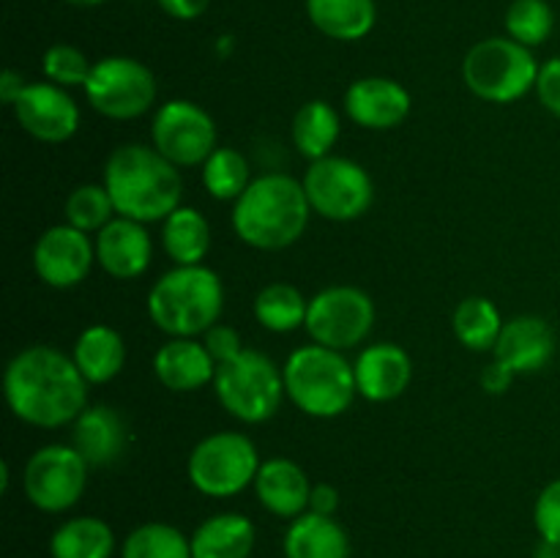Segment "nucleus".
Here are the masks:
<instances>
[{
  "mask_svg": "<svg viewBox=\"0 0 560 558\" xmlns=\"http://www.w3.org/2000/svg\"><path fill=\"white\" fill-rule=\"evenodd\" d=\"M88 386L71 353L55 345H27L3 370V397L11 414L38 430L74 425L88 408Z\"/></svg>",
  "mask_w": 560,
  "mask_h": 558,
  "instance_id": "f257e3e1",
  "label": "nucleus"
},
{
  "mask_svg": "<svg viewBox=\"0 0 560 558\" xmlns=\"http://www.w3.org/2000/svg\"><path fill=\"white\" fill-rule=\"evenodd\" d=\"M102 184L113 197L115 213L142 224L164 222L184 197L180 170L142 142H124L109 153Z\"/></svg>",
  "mask_w": 560,
  "mask_h": 558,
  "instance_id": "f03ea898",
  "label": "nucleus"
},
{
  "mask_svg": "<svg viewBox=\"0 0 560 558\" xmlns=\"http://www.w3.org/2000/svg\"><path fill=\"white\" fill-rule=\"evenodd\" d=\"M312 206L301 181L284 173L252 178L244 195L233 202L235 235L260 252H282L293 246L310 228Z\"/></svg>",
  "mask_w": 560,
  "mask_h": 558,
  "instance_id": "7ed1b4c3",
  "label": "nucleus"
},
{
  "mask_svg": "<svg viewBox=\"0 0 560 558\" xmlns=\"http://www.w3.org/2000/svg\"><path fill=\"white\" fill-rule=\"evenodd\" d=\"M224 284L213 268L173 266L148 293V317L167 337H202L222 321Z\"/></svg>",
  "mask_w": 560,
  "mask_h": 558,
  "instance_id": "20e7f679",
  "label": "nucleus"
},
{
  "mask_svg": "<svg viewBox=\"0 0 560 558\" xmlns=\"http://www.w3.org/2000/svg\"><path fill=\"white\" fill-rule=\"evenodd\" d=\"M282 372L288 399L312 419H337L359 394L353 364L342 350L304 345L288 356Z\"/></svg>",
  "mask_w": 560,
  "mask_h": 558,
  "instance_id": "39448f33",
  "label": "nucleus"
},
{
  "mask_svg": "<svg viewBox=\"0 0 560 558\" xmlns=\"http://www.w3.org/2000/svg\"><path fill=\"white\" fill-rule=\"evenodd\" d=\"M213 394L219 405L241 425H262L282 408L284 372L271 356L244 348L235 359L217 367Z\"/></svg>",
  "mask_w": 560,
  "mask_h": 558,
  "instance_id": "423d86ee",
  "label": "nucleus"
},
{
  "mask_svg": "<svg viewBox=\"0 0 560 558\" xmlns=\"http://www.w3.org/2000/svg\"><path fill=\"white\" fill-rule=\"evenodd\" d=\"M539 60L534 49L509 36L476 42L463 60V80L476 98L490 104H512L536 88Z\"/></svg>",
  "mask_w": 560,
  "mask_h": 558,
  "instance_id": "0eeeda50",
  "label": "nucleus"
},
{
  "mask_svg": "<svg viewBox=\"0 0 560 558\" xmlns=\"http://www.w3.org/2000/svg\"><path fill=\"white\" fill-rule=\"evenodd\" d=\"M262 457L244 432H211L195 443L186 460L191 487L208 498H233L255 485Z\"/></svg>",
  "mask_w": 560,
  "mask_h": 558,
  "instance_id": "6e6552de",
  "label": "nucleus"
},
{
  "mask_svg": "<svg viewBox=\"0 0 560 558\" xmlns=\"http://www.w3.org/2000/svg\"><path fill=\"white\" fill-rule=\"evenodd\" d=\"M312 213L328 222H353L361 219L375 202V181L348 156H326L310 162L301 178Z\"/></svg>",
  "mask_w": 560,
  "mask_h": 558,
  "instance_id": "1a4fd4ad",
  "label": "nucleus"
},
{
  "mask_svg": "<svg viewBox=\"0 0 560 558\" xmlns=\"http://www.w3.org/2000/svg\"><path fill=\"white\" fill-rule=\"evenodd\" d=\"M88 104L109 120H135L151 113L159 85L153 71L129 55H109L93 63L85 82Z\"/></svg>",
  "mask_w": 560,
  "mask_h": 558,
  "instance_id": "9d476101",
  "label": "nucleus"
},
{
  "mask_svg": "<svg viewBox=\"0 0 560 558\" xmlns=\"http://www.w3.org/2000/svg\"><path fill=\"white\" fill-rule=\"evenodd\" d=\"M375 317V301L366 290L353 284H331L310 299L304 328L315 345L345 353L370 339Z\"/></svg>",
  "mask_w": 560,
  "mask_h": 558,
  "instance_id": "9b49d317",
  "label": "nucleus"
},
{
  "mask_svg": "<svg viewBox=\"0 0 560 558\" xmlns=\"http://www.w3.org/2000/svg\"><path fill=\"white\" fill-rule=\"evenodd\" d=\"M88 470L91 465L71 443H47L27 457L22 490L38 512H69L85 496Z\"/></svg>",
  "mask_w": 560,
  "mask_h": 558,
  "instance_id": "f8f14e48",
  "label": "nucleus"
},
{
  "mask_svg": "<svg viewBox=\"0 0 560 558\" xmlns=\"http://www.w3.org/2000/svg\"><path fill=\"white\" fill-rule=\"evenodd\" d=\"M151 146L175 167H202L219 148L217 120L197 102L170 98L153 113Z\"/></svg>",
  "mask_w": 560,
  "mask_h": 558,
  "instance_id": "ddd939ff",
  "label": "nucleus"
},
{
  "mask_svg": "<svg viewBox=\"0 0 560 558\" xmlns=\"http://www.w3.org/2000/svg\"><path fill=\"white\" fill-rule=\"evenodd\" d=\"M96 263V241L71 224H52L33 244V271L47 288L71 290L85 282Z\"/></svg>",
  "mask_w": 560,
  "mask_h": 558,
  "instance_id": "4468645a",
  "label": "nucleus"
},
{
  "mask_svg": "<svg viewBox=\"0 0 560 558\" xmlns=\"http://www.w3.org/2000/svg\"><path fill=\"white\" fill-rule=\"evenodd\" d=\"M16 124L33 140L60 146L69 142L80 129V107L66 88L52 82H27L25 91L11 104Z\"/></svg>",
  "mask_w": 560,
  "mask_h": 558,
  "instance_id": "2eb2a0df",
  "label": "nucleus"
},
{
  "mask_svg": "<svg viewBox=\"0 0 560 558\" xmlns=\"http://www.w3.org/2000/svg\"><path fill=\"white\" fill-rule=\"evenodd\" d=\"M413 109L410 91L394 77H361L345 91V113L361 129L388 131Z\"/></svg>",
  "mask_w": 560,
  "mask_h": 558,
  "instance_id": "dca6fc26",
  "label": "nucleus"
},
{
  "mask_svg": "<svg viewBox=\"0 0 560 558\" xmlns=\"http://www.w3.org/2000/svg\"><path fill=\"white\" fill-rule=\"evenodd\" d=\"M355 388L370 403H392L408 392L413 381V359L397 342L366 345L353 361Z\"/></svg>",
  "mask_w": 560,
  "mask_h": 558,
  "instance_id": "f3484780",
  "label": "nucleus"
},
{
  "mask_svg": "<svg viewBox=\"0 0 560 558\" xmlns=\"http://www.w3.org/2000/svg\"><path fill=\"white\" fill-rule=\"evenodd\" d=\"M93 241H96V263L113 279L129 282L142 277L151 266L153 241L142 222L115 217L107 228L98 230Z\"/></svg>",
  "mask_w": 560,
  "mask_h": 558,
  "instance_id": "a211bd4d",
  "label": "nucleus"
},
{
  "mask_svg": "<svg viewBox=\"0 0 560 558\" xmlns=\"http://www.w3.org/2000/svg\"><path fill=\"white\" fill-rule=\"evenodd\" d=\"M556 356V332L539 315H514L503 323L492 359L517 375L545 370Z\"/></svg>",
  "mask_w": 560,
  "mask_h": 558,
  "instance_id": "6ab92c4d",
  "label": "nucleus"
},
{
  "mask_svg": "<svg viewBox=\"0 0 560 558\" xmlns=\"http://www.w3.org/2000/svg\"><path fill=\"white\" fill-rule=\"evenodd\" d=\"M217 361L200 337H170L153 356V375L175 394L200 392L213 386Z\"/></svg>",
  "mask_w": 560,
  "mask_h": 558,
  "instance_id": "aec40b11",
  "label": "nucleus"
},
{
  "mask_svg": "<svg viewBox=\"0 0 560 558\" xmlns=\"http://www.w3.org/2000/svg\"><path fill=\"white\" fill-rule=\"evenodd\" d=\"M252 487H255L257 501L266 512H271L273 518L295 520L310 512V498L315 485L295 460L268 457L262 460Z\"/></svg>",
  "mask_w": 560,
  "mask_h": 558,
  "instance_id": "412c9836",
  "label": "nucleus"
},
{
  "mask_svg": "<svg viewBox=\"0 0 560 558\" xmlns=\"http://www.w3.org/2000/svg\"><path fill=\"white\" fill-rule=\"evenodd\" d=\"M71 446L91 468L113 465L126 449V421L109 405H88L71 425Z\"/></svg>",
  "mask_w": 560,
  "mask_h": 558,
  "instance_id": "4be33fe9",
  "label": "nucleus"
},
{
  "mask_svg": "<svg viewBox=\"0 0 560 558\" xmlns=\"http://www.w3.org/2000/svg\"><path fill=\"white\" fill-rule=\"evenodd\" d=\"M284 558H350V536L337 518L304 512L284 531Z\"/></svg>",
  "mask_w": 560,
  "mask_h": 558,
  "instance_id": "5701e85b",
  "label": "nucleus"
},
{
  "mask_svg": "<svg viewBox=\"0 0 560 558\" xmlns=\"http://www.w3.org/2000/svg\"><path fill=\"white\" fill-rule=\"evenodd\" d=\"M71 359L91 386H102L124 372L126 342L113 326L93 323L80 332L74 348H71Z\"/></svg>",
  "mask_w": 560,
  "mask_h": 558,
  "instance_id": "b1692460",
  "label": "nucleus"
},
{
  "mask_svg": "<svg viewBox=\"0 0 560 558\" xmlns=\"http://www.w3.org/2000/svg\"><path fill=\"white\" fill-rule=\"evenodd\" d=\"M257 531L246 514L219 512L202 520L191 534V558H249Z\"/></svg>",
  "mask_w": 560,
  "mask_h": 558,
  "instance_id": "393cba45",
  "label": "nucleus"
},
{
  "mask_svg": "<svg viewBox=\"0 0 560 558\" xmlns=\"http://www.w3.org/2000/svg\"><path fill=\"white\" fill-rule=\"evenodd\" d=\"M306 16L334 42H361L377 22L375 0H306Z\"/></svg>",
  "mask_w": 560,
  "mask_h": 558,
  "instance_id": "a878e982",
  "label": "nucleus"
},
{
  "mask_svg": "<svg viewBox=\"0 0 560 558\" xmlns=\"http://www.w3.org/2000/svg\"><path fill=\"white\" fill-rule=\"evenodd\" d=\"M162 246L175 266H200L211 252V224L197 208L178 206L162 222Z\"/></svg>",
  "mask_w": 560,
  "mask_h": 558,
  "instance_id": "bb28decb",
  "label": "nucleus"
},
{
  "mask_svg": "<svg viewBox=\"0 0 560 558\" xmlns=\"http://www.w3.org/2000/svg\"><path fill=\"white\" fill-rule=\"evenodd\" d=\"M342 131V120H339L337 109L323 98H312V102L301 104L290 124V137H293L295 151L310 162L331 156L334 146Z\"/></svg>",
  "mask_w": 560,
  "mask_h": 558,
  "instance_id": "cd10ccee",
  "label": "nucleus"
},
{
  "mask_svg": "<svg viewBox=\"0 0 560 558\" xmlns=\"http://www.w3.org/2000/svg\"><path fill=\"white\" fill-rule=\"evenodd\" d=\"M115 531L107 520L80 514L55 528L49 539V556L52 558H113Z\"/></svg>",
  "mask_w": 560,
  "mask_h": 558,
  "instance_id": "c85d7f7f",
  "label": "nucleus"
},
{
  "mask_svg": "<svg viewBox=\"0 0 560 558\" xmlns=\"http://www.w3.org/2000/svg\"><path fill=\"white\" fill-rule=\"evenodd\" d=\"M503 323L506 321H503L501 310L487 295H468V299L459 301L452 315L454 337L474 353H487V350L492 353L495 350Z\"/></svg>",
  "mask_w": 560,
  "mask_h": 558,
  "instance_id": "c756f323",
  "label": "nucleus"
},
{
  "mask_svg": "<svg viewBox=\"0 0 560 558\" xmlns=\"http://www.w3.org/2000/svg\"><path fill=\"white\" fill-rule=\"evenodd\" d=\"M255 321L266 332L290 334L306 326V312H310V299L290 282H271L255 295Z\"/></svg>",
  "mask_w": 560,
  "mask_h": 558,
  "instance_id": "7c9ffc66",
  "label": "nucleus"
},
{
  "mask_svg": "<svg viewBox=\"0 0 560 558\" xmlns=\"http://www.w3.org/2000/svg\"><path fill=\"white\" fill-rule=\"evenodd\" d=\"M252 184L249 162L241 151L230 146H219L202 164V186L213 200L235 202Z\"/></svg>",
  "mask_w": 560,
  "mask_h": 558,
  "instance_id": "2f4dec72",
  "label": "nucleus"
},
{
  "mask_svg": "<svg viewBox=\"0 0 560 558\" xmlns=\"http://www.w3.org/2000/svg\"><path fill=\"white\" fill-rule=\"evenodd\" d=\"M120 558H191V536L170 523H142L120 545Z\"/></svg>",
  "mask_w": 560,
  "mask_h": 558,
  "instance_id": "473e14b6",
  "label": "nucleus"
},
{
  "mask_svg": "<svg viewBox=\"0 0 560 558\" xmlns=\"http://www.w3.org/2000/svg\"><path fill=\"white\" fill-rule=\"evenodd\" d=\"M66 224L82 230V233H98L107 228L118 213H115L113 197L104 184H80L69 191L63 206Z\"/></svg>",
  "mask_w": 560,
  "mask_h": 558,
  "instance_id": "72a5a7b5",
  "label": "nucleus"
},
{
  "mask_svg": "<svg viewBox=\"0 0 560 558\" xmlns=\"http://www.w3.org/2000/svg\"><path fill=\"white\" fill-rule=\"evenodd\" d=\"M503 25H506L509 38L534 49L552 36L556 11L547 0H512L506 16H503Z\"/></svg>",
  "mask_w": 560,
  "mask_h": 558,
  "instance_id": "f704fd0d",
  "label": "nucleus"
},
{
  "mask_svg": "<svg viewBox=\"0 0 560 558\" xmlns=\"http://www.w3.org/2000/svg\"><path fill=\"white\" fill-rule=\"evenodd\" d=\"M44 80L60 88H85L88 77H91L93 63L88 55L74 44H52L42 58Z\"/></svg>",
  "mask_w": 560,
  "mask_h": 558,
  "instance_id": "c9c22d12",
  "label": "nucleus"
},
{
  "mask_svg": "<svg viewBox=\"0 0 560 558\" xmlns=\"http://www.w3.org/2000/svg\"><path fill=\"white\" fill-rule=\"evenodd\" d=\"M534 525L539 531V539L560 545V479L545 485L534 503Z\"/></svg>",
  "mask_w": 560,
  "mask_h": 558,
  "instance_id": "e433bc0d",
  "label": "nucleus"
},
{
  "mask_svg": "<svg viewBox=\"0 0 560 558\" xmlns=\"http://www.w3.org/2000/svg\"><path fill=\"white\" fill-rule=\"evenodd\" d=\"M200 339L206 342L208 353L213 356V361H217V364H224V361L235 359V356L244 350V339H241L238 328L228 326V323H222V321H219L217 326L208 328Z\"/></svg>",
  "mask_w": 560,
  "mask_h": 558,
  "instance_id": "4c0bfd02",
  "label": "nucleus"
},
{
  "mask_svg": "<svg viewBox=\"0 0 560 558\" xmlns=\"http://www.w3.org/2000/svg\"><path fill=\"white\" fill-rule=\"evenodd\" d=\"M536 96H539L541 107L560 118V55L550 58L547 63L539 66V77H536Z\"/></svg>",
  "mask_w": 560,
  "mask_h": 558,
  "instance_id": "58836bf2",
  "label": "nucleus"
},
{
  "mask_svg": "<svg viewBox=\"0 0 560 558\" xmlns=\"http://www.w3.org/2000/svg\"><path fill=\"white\" fill-rule=\"evenodd\" d=\"M514 377H517V372L509 370L506 364H501V361L492 359L490 364L481 370V388H485L487 394H506L509 386L514 383Z\"/></svg>",
  "mask_w": 560,
  "mask_h": 558,
  "instance_id": "ea45409f",
  "label": "nucleus"
},
{
  "mask_svg": "<svg viewBox=\"0 0 560 558\" xmlns=\"http://www.w3.org/2000/svg\"><path fill=\"white\" fill-rule=\"evenodd\" d=\"M159 9L164 11L167 16L178 22H191V20H200L202 14L208 11L211 0H156Z\"/></svg>",
  "mask_w": 560,
  "mask_h": 558,
  "instance_id": "a19ab883",
  "label": "nucleus"
},
{
  "mask_svg": "<svg viewBox=\"0 0 560 558\" xmlns=\"http://www.w3.org/2000/svg\"><path fill=\"white\" fill-rule=\"evenodd\" d=\"M339 509V492L334 485H326V481H320V485L312 487V498H310V512L315 514H328V518H334Z\"/></svg>",
  "mask_w": 560,
  "mask_h": 558,
  "instance_id": "79ce46f5",
  "label": "nucleus"
},
{
  "mask_svg": "<svg viewBox=\"0 0 560 558\" xmlns=\"http://www.w3.org/2000/svg\"><path fill=\"white\" fill-rule=\"evenodd\" d=\"M27 80L20 74V71L14 69H5L3 74H0V102L5 104V107H11V104L20 98V93L25 91Z\"/></svg>",
  "mask_w": 560,
  "mask_h": 558,
  "instance_id": "37998d69",
  "label": "nucleus"
},
{
  "mask_svg": "<svg viewBox=\"0 0 560 558\" xmlns=\"http://www.w3.org/2000/svg\"><path fill=\"white\" fill-rule=\"evenodd\" d=\"M534 558H560V545H556V542L539 539V545H536L534 550Z\"/></svg>",
  "mask_w": 560,
  "mask_h": 558,
  "instance_id": "c03bdc74",
  "label": "nucleus"
},
{
  "mask_svg": "<svg viewBox=\"0 0 560 558\" xmlns=\"http://www.w3.org/2000/svg\"><path fill=\"white\" fill-rule=\"evenodd\" d=\"M69 5H77V9H93V5H102L107 0H66Z\"/></svg>",
  "mask_w": 560,
  "mask_h": 558,
  "instance_id": "a18cd8bd",
  "label": "nucleus"
}]
</instances>
